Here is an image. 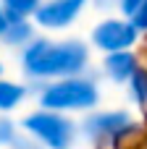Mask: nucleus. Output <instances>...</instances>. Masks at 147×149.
<instances>
[{
    "mask_svg": "<svg viewBox=\"0 0 147 149\" xmlns=\"http://www.w3.org/2000/svg\"><path fill=\"white\" fill-rule=\"evenodd\" d=\"M139 5H142V0H121V8H124L126 13H132V16L137 13V8H139Z\"/></svg>",
    "mask_w": 147,
    "mask_h": 149,
    "instance_id": "ddd939ff",
    "label": "nucleus"
},
{
    "mask_svg": "<svg viewBox=\"0 0 147 149\" xmlns=\"http://www.w3.org/2000/svg\"><path fill=\"white\" fill-rule=\"evenodd\" d=\"M32 34V29L24 24V21H16V24H8V29H5V39L8 42H24L26 37Z\"/></svg>",
    "mask_w": 147,
    "mask_h": 149,
    "instance_id": "9d476101",
    "label": "nucleus"
},
{
    "mask_svg": "<svg viewBox=\"0 0 147 149\" xmlns=\"http://www.w3.org/2000/svg\"><path fill=\"white\" fill-rule=\"evenodd\" d=\"M105 68H108V73H110L116 81H126V79L134 73V58H132L129 52H113V55L108 58Z\"/></svg>",
    "mask_w": 147,
    "mask_h": 149,
    "instance_id": "0eeeda50",
    "label": "nucleus"
},
{
    "mask_svg": "<svg viewBox=\"0 0 147 149\" xmlns=\"http://www.w3.org/2000/svg\"><path fill=\"white\" fill-rule=\"evenodd\" d=\"M21 97H24L21 86H16L11 81H0V110H11Z\"/></svg>",
    "mask_w": 147,
    "mask_h": 149,
    "instance_id": "6e6552de",
    "label": "nucleus"
},
{
    "mask_svg": "<svg viewBox=\"0 0 147 149\" xmlns=\"http://www.w3.org/2000/svg\"><path fill=\"white\" fill-rule=\"evenodd\" d=\"M84 0H50L47 5L37 8V21L42 26H66L74 21V16L82 10Z\"/></svg>",
    "mask_w": 147,
    "mask_h": 149,
    "instance_id": "39448f33",
    "label": "nucleus"
},
{
    "mask_svg": "<svg viewBox=\"0 0 147 149\" xmlns=\"http://www.w3.org/2000/svg\"><path fill=\"white\" fill-rule=\"evenodd\" d=\"M134 29H147V0H142V5L137 8V13H134V24H132Z\"/></svg>",
    "mask_w": 147,
    "mask_h": 149,
    "instance_id": "9b49d317",
    "label": "nucleus"
},
{
    "mask_svg": "<svg viewBox=\"0 0 147 149\" xmlns=\"http://www.w3.org/2000/svg\"><path fill=\"white\" fill-rule=\"evenodd\" d=\"M134 39H137V29L132 24H124V21H105L95 29L97 47L110 50V52H124Z\"/></svg>",
    "mask_w": 147,
    "mask_h": 149,
    "instance_id": "20e7f679",
    "label": "nucleus"
},
{
    "mask_svg": "<svg viewBox=\"0 0 147 149\" xmlns=\"http://www.w3.org/2000/svg\"><path fill=\"white\" fill-rule=\"evenodd\" d=\"M126 126H129V118H126L124 113H108V115H95V118H89V120L84 123V131H87L89 136L100 139V136H113V134L124 131Z\"/></svg>",
    "mask_w": 147,
    "mask_h": 149,
    "instance_id": "423d86ee",
    "label": "nucleus"
},
{
    "mask_svg": "<svg viewBox=\"0 0 147 149\" xmlns=\"http://www.w3.org/2000/svg\"><path fill=\"white\" fill-rule=\"evenodd\" d=\"M37 3H39V0H5L8 13H11V16H16V18H24L26 13L37 10Z\"/></svg>",
    "mask_w": 147,
    "mask_h": 149,
    "instance_id": "1a4fd4ad",
    "label": "nucleus"
},
{
    "mask_svg": "<svg viewBox=\"0 0 147 149\" xmlns=\"http://www.w3.org/2000/svg\"><path fill=\"white\" fill-rule=\"evenodd\" d=\"M5 29H8V21H5V13L0 10V34H5Z\"/></svg>",
    "mask_w": 147,
    "mask_h": 149,
    "instance_id": "4468645a",
    "label": "nucleus"
},
{
    "mask_svg": "<svg viewBox=\"0 0 147 149\" xmlns=\"http://www.w3.org/2000/svg\"><path fill=\"white\" fill-rule=\"evenodd\" d=\"M97 102V89L92 81H79L68 79L60 84H53L42 94V105L50 110H79V107H92Z\"/></svg>",
    "mask_w": 147,
    "mask_h": 149,
    "instance_id": "f03ea898",
    "label": "nucleus"
},
{
    "mask_svg": "<svg viewBox=\"0 0 147 149\" xmlns=\"http://www.w3.org/2000/svg\"><path fill=\"white\" fill-rule=\"evenodd\" d=\"M24 126L50 149H68L74 141V123L55 113H34L24 120Z\"/></svg>",
    "mask_w": 147,
    "mask_h": 149,
    "instance_id": "7ed1b4c3",
    "label": "nucleus"
},
{
    "mask_svg": "<svg viewBox=\"0 0 147 149\" xmlns=\"http://www.w3.org/2000/svg\"><path fill=\"white\" fill-rule=\"evenodd\" d=\"M13 139V128L8 120H0V141H11Z\"/></svg>",
    "mask_w": 147,
    "mask_h": 149,
    "instance_id": "f8f14e48",
    "label": "nucleus"
},
{
    "mask_svg": "<svg viewBox=\"0 0 147 149\" xmlns=\"http://www.w3.org/2000/svg\"><path fill=\"white\" fill-rule=\"evenodd\" d=\"M87 63V50L79 42L47 45L34 42L26 50V71L32 76H71Z\"/></svg>",
    "mask_w": 147,
    "mask_h": 149,
    "instance_id": "f257e3e1",
    "label": "nucleus"
}]
</instances>
